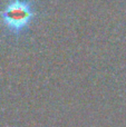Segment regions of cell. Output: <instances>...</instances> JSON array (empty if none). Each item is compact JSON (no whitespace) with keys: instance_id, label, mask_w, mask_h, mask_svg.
Masks as SVG:
<instances>
[{"instance_id":"1","label":"cell","mask_w":126,"mask_h":127,"mask_svg":"<svg viewBox=\"0 0 126 127\" xmlns=\"http://www.w3.org/2000/svg\"><path fill=\"white\" fill-rule=\"evenodd\" d=\"M33 15L35 13L29 2L12 0L2 10L1 18L7 28L15 32H20L30 24Z\"/></svg>"}]
</instances>
